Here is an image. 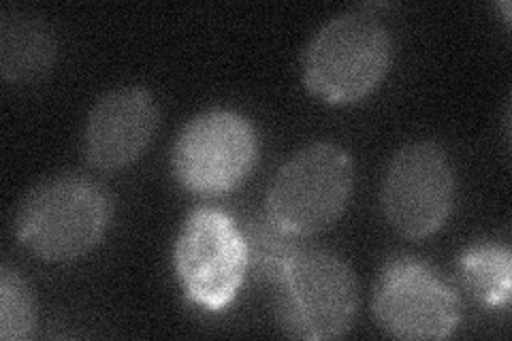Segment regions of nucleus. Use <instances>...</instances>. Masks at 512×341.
I'll list each match as a JSON object with an SVG mask.
<instances>
[{
  "instance_id": "nucleus-1",
  "label": "nucleus",
  "mask_w": 512,
  "mask_h": 341,
  "mask_svg": "<svg viewBox=\"0 0 512 341\" xmlns=\"http://www.w3.org/2000/svg\"><path fill=\"white\" fill-rule=\"evenodd\" d=\"M114 203L109 192L84 173H58L30 188L11 229L20 246L45 263H71L103 241Z\"/></svg>"
},
{
  "instance_id": "nucleus-2",
  "label": "nucleus",
  "mask_w": 512,
  "mask_h": 341,
  "mask_svg": "<svg viewBox=\"0 0 512 341\" xmlns=\"http://www.w3.org/2000/svg\"><path fill=\"white\" fill-rule=\"evenodd\" d=\"M269 280L276 286V316L288 337L331 341L352 329L359 286L338 254L297 241Z\"/></svg>"
},
{
  "instance_id": "nucleus-3",
  "label": "nucleus",
  "mask_w": 512,
  "mask_h": 341,
  "mask_svg": "<svg viewBox=\"0 0 512 341\" xmlns=\"http://www.w3.org/2000/svg\"><path fill=\"white\" fill-rule=\"evenodd\" d=\"M391 35L370 13H344L320 28L303 54V84L331 105L365 99L391 64Z\"/></svg>"
},
{
  "instance_id": "nucleus-4",
  "label": "nucleus",
  "mask_w": 512,
  "mask_h": 341,
  "mask_svg": "<svg viewBox=\"0 0 512 341\" xmlns=\"http://www.w3.org/2000/svg\"><path fill=\"white\" fill-rule=\"evenodd\" d=\"M355 167L335 143H312L288 158L267 192V216L293 237L327 231L348 207Z\"/></svg>"
},
{
  "instance_id": "nucleus-5",
  "label": "nucleus",
  "mask_w": 512,
  "mask_h": 341,
  "mask_svg": "<svg viewBox=\"0 0 512 341\" xmlns=\"http://www.w3.org/2000/svg\"><path fill=\"white\" fill-rule=\"evenodd\" d=\"M259 160V135L235 111L210 109L186 122L171 150L173 175L186 190L220 197L242 184Z\"/></svg>"
},
{
  "instance_id": "nucleus-6",
  "label": "nucleus",
  "mask_w": 512,
  "mask_h": 341,
  "mask_svg": "<svg viewBox=\"0 0 512 341\" xmlns=\"http://www.w3.org/2000/svg\"><path fill=\"white\" fill-rule=\"evenodd\" d=\"M173 261L188 299L212 312L224 310L237 297L250 267L244 233L227 214L210 207L186 218Z\"/></svg>"
},
{
  "instance_id": "nucleus-7",
  "label": "nucleus",
  "mask_w": 512,
  "mask_h": 341,
  "mask_svg": "<svg viewBox=\"0 0 512 341\" xmlns=\"http://www.w3.org/2000/svg\"><path fill=\"white\" fill-rule=\"evenodd\" d=\"M372 307L382 331L410 341L451 337L461 316L455 290L412 256H393L382 265Z\"/></svg>"
},
{
  "instance_id": "nucleus-8",
  "label": "nucleus",
  "mask_w": 512,
  "mask_h": 341,
  "mask_svg": "<svg viewBox=\"0 0 512 341\" xmlns=\"http://www.w3.org/2000/svg\"><path fill=\"white\" fill-rule=\"evenodd\" d=\"M455 203V175L440 145L416 141L399 150L382 182V211L393 229L421 241L440 231Z\"/></svg>"
},
{
  "instance_id": "nucleus-9",
  "label": "nucleus",
  "mask_w": 512,
  "mask_h": 341,
  "mask_svg": "<svg viewBox=\"0 0 512 341\" xmlns=\"http://www.w3.org/2000/svg\"><path fill=\"white\" fill-rule=\"evenodd\" d=\"M158 124L160 111L148 90L135 86L111 90L88 113L84 156L94 169H126L150 148Z\"/></svg>"
},
{
  "instance_id": "nucleus-10",
  "label": "nucleus",
  "mask_w": 512,
  "mask_h": 341,
  "mask_svg": "<svg viewBox=\"0 0 512 341\" xmlns=\"http://www.w3.org/2000/svg\"><path fill=\"white\" fill-rule=\"evenodd\" d=\"M58 41L39 15L3 11L0 18V75L9 84H32L54 69Z\"/></svg>"
},
{
  "instance_id": "nucleus-11",
  "label": "nucleus",
  "mask_w": 512,
  "mask_h": 341,
  "mask_svg": "<svg viewBox=\"0 0 512 341\" xmlns=\"http://www.w3.org/2000/svg\"><path fill=\"white\" fill-rule=\"evenodd\" d=\"M463 284L489 307H508L512 292V254L498 243H476L459 256Z\"/></svg>"
},
{
  "instance_id": "nucleus-12",
  "label": "nucleus",
  "mask_w": 512,
  "mask_h": 341,
  "mask_svg": "<svg viewBox=\"0 0 512 341\" xmlns=\"http://www.w3.org/2000/svg\"><path fill=\"white\" fill-rule=\"evenodd\" d=\"M37 329V303L22 275L0 267V339L26 341Z\"/></svg>"
}]
</instances>
